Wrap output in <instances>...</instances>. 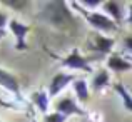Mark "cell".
Segmentation results:
<instances>
[{"label":"cell","mask_w":132,"mask_h":122,"mask_svg":"<svg viewBox=\"0 0 132 122\" xmlns=\"http://www.w3.org/2000/svg\"><path fill=\"white\" fill-rule=\"evenodd\" d=\"M40 17H42L44 20H47L48 23L57 25V27L65 25V23H69L70 20H74L65 2H50V3H47L45 9L42 10V13H40Z\"/></svg>","instance_id":"obj_1"},{"label":"cell","mask_w":132,"mask_h":122,"mask_svg":"<svg viewBox=\"0 0 132 122\" xmlns=\"http://www.w3.org/2000/svg\"><path fill=\"white\" fill-rule=\"evenodd\" d=\"M72 5L84 13V17L89 22V25H92L95 30H100V32H114V30H117V23L114 22L110 17L104 15V13H97V12H85L80 7H77L75 2H72Z\"/></svg>","instance_id":"obj_2"},{"label":"cell","mask_w":132,"mask_h":122,"mask_svg":"<svg viewBox=\"0 0 132 122\" xmlns=\"http://www.w3.org/2000/svg\"><path fill=\"white\" fill-rule=\"evenodd\" d=\"M9 27H10V32L15 37V48L20 50V52L27 50V48H29V45H27V35H29V32H30V27L25 25V23H22L17 19L10 20Z\"/></svg>","instance_id":"obj_3"},{"label":"cell","mask_w":132,"mask_h":122,"mask_svg":"<svg viewBox=\"0 0 132 122\" xmlns=\"http://www.w3.org/2000/svg\"><path fill=\"white\" fill-rule=\"evenodd\" d=\"M62 67H69L74 69V70H84V72H92V67H90V60L85 57H82L80 52H79L77 47H74V50L67 55L65 59H62L60 62Z\"/></svg>","instance_id":"obj_4"},{"label":"cell","mask_w":132,"mask_h":122,"mask_svg":"<svg viewBox=\"0 0 132 122\" xmlns=\"http://www.w3.org/2000/svg\"><path fill=\"white\" fill-rule=\"evenodd\" d=\"M55 112H60L64 116H87V110L82 109L77 104L74 97H62L57 104H55Z\"/></svg>","instance_id":"obj_5"},{"label":"cell","mask_w":132,"mask_h":122,"mask_svg":"<svg viewBox=\"0 0 132 122\" xmlns=\"http://www.w3.org/2000/svg\"><path fill=\"white\" fill-rule=\"evenodd\" d=\"M75 80H77V79H75L74 74H64V72L55 74L54 79L50 80V85H48V95H50V97L59 95V94H60L62 90L69 85V84L75 82Z\"/></svg>","instance_id":"obj_6"},{"label":"cell","mask_w":132,"mask_h":122,"mask_svg":"<svg viewBox=\"0 0 132 122\" xmlns=\"http://www.w3.org/2000/svg\"><path fill=\"white\" fill-rule=\"evenodd\" d=\"M0 87H3L5 90L12 92L13 95H17L19 99H22L19 80L15 79V75H12L10 72H7L5 69H2V67H0Z\"/></svg>","instance_id":"obj_7"},{"label":"cell","mask_w":132,"mask_h":122,"mask_svg":"<svg viewBox=\"0 0 132 122\" xmlns=\"http://www.w3.org/2000/svg\"><path fill=\"white\" fill-rule=\"evenodd\" d=\"M107 67L114 72H126L132 69V62L127 60V59L120 57V55H110L107 59Z\"/></svg>","instance_id":"obj_8"},{"label":"cell","mask_w":132,"mask_h":122,"mask_svg":"<svg viewBox=\"0 0 132 122\" xmlns=\"http://www.w3.org/2000/svg\"><path fill=\"white\" fill-rule=\"evenodd\" d=\"M114 44H116V40L114 39H109V37H104L100 35V34H95V39H94V50L100 52V54H109L110 50H112Z\"/></svg>","instance_id":"obj_9"},{"label":"cell","mask_w":132,"mask_h":122,"mask_svg":"<svg viewBox=\"0 0 132 122\" xmlns=\"http://www.w3.org/2000/svg\"><path fill=\"white\" fill-rule=\"evenodd\" d=\"M102 9L109 13V17L116 23L122 20V3L114 2V0H110V2H102Z\"/></svg>","instance_id":"obj_10"},{"label":"cell","mask_w":132,"mask_h":122,"mask_svg":"<svg viewBox=\"0 0 132 122\" xmlns=\"http://www.w3.org/2000/svg\"><path fill=\"white\" fill-rule=\"evenodd\" d=\"M114 89H116V92L119 94L120 99H122L124 109H126L127 112H132V95H130L129 90H127V87L122 85L120 82H116V84H114Z\"/></svg>","instance_id":"obj_11"},{"label":"cell","mask_w":132,"mask_h":122,"mask_svg":"<svg viewBox=\"0 0 132 122\" xmlns=\"http://www.w3.org/2000/svg\"><path fill=\"white\" fill-rule=\"evenodd\" d=\"M48 97L50 95L45 90H39V92H35L32 95V102L35 104V107L42 114H47V110H48Z\"/></svg>","instance_id":"obj_12"},{"label":"cell","mask_w":132,"mask_h":122,"mask_svg":"<svg viewBox=\"0 0 132 122\" xmlns=\"http://www.w3.org/2000/svg\"><path fill=\"white\" fill-rule=\"evenodd\" d=\"M72 87H74V90H75L77 99L80 100V102H87V100H89V87H87V82H85L84 79H77V80L72 84Z\"/></svg>","instance_id":"obj_13"},{"label":"cell","mask_w":132,"mask_h":122,"mask_svg":"<svg viewBox=\"0 0 132 122\" xmlns=\"http://www.w3.org/2000/svg\"><path fill=\"white\" fill-rule=\"evenodd\" d=\"M109 85V72L107 70H99L95 74V77H94V80H92V89L94 90H102L104 87H107Z\"/></svg>","instance_id":"obj_14"},{"label":"cell","mask_w":132,"mask_h":122,"mask_svg":"<svg viewBox=\"0 0 132 122\" xmlns=\"http://www.w3.org/2000/svg\"><path fill=\"white\" fill-rule=\"evenodd\" d=\"M67 119L69 117L60 112H52V114H45L44 116V122H65Z\"/></svg>","instance_id":"obj_15"},{"label":"cell","mask_w":132,"mask_h":122,"mask_svg":"<svg viewBox=\"0 0 132 122\" xmlns=\"http://www.w3.org/2000/svg\"><path fill=\"white\" fill-rule=\"evenodd\" d=\"M3 5H9L13 10H23V7H29V2H15V0H3Z\"/></svg>","instance_id":"obj_16"},{"label":"cell","mask_w":132,"mask_h":122,"mask_svg":"<svg viewBox=\"0 0 132 122\" xmlns=\"http://www.w3.org/2000/svg\"><path fill=\"white\" fill-rule=\"evenodd\" d=\"M7 20H9L7 13L0 12V29H5V25H7V23H10V22H7Z\"/></svg>","instance_id":"obj_17"},{"label":"cell","mask_w":132,"mask_h":122,"mask_svg":"<svg viewBox=\"0 0 132 122\" xmlns=\"http://www.w3.org/2000/svg\"><path fill=\"white\" fill-rule=\"evenodd\" d=\"M99 0H82V5H89L90 9H92V7H97L99 5Z\"/></svg>","instance_id":"obj_18"},{"label":"cell","mask_w":132,"mask_h":122,"mask_svg":"<svg viewBox=\"0 0 132 122\" xmlns=\"http://www.w3.org/2000/svg\"><path fill=\"white\" fill-rule=\"evenodd\" d=\"M124 47L132 52V37H126V39H124Z\"/></svg>","instance_id":"obj_19"},{"label":"cell","mask_w":132,"mask_h":122,"mask_svg":"<svg viewBox=\"0 0 132 122\" xmlns=\"http://www.w3.org/2000/svg\"><path fill=\"white\" fill-rule=\"evenodd\" d=\"M127 23H132V3L129 5V17H127Z\"/></svg>","instance_id":"obj_20"},{"label":"cell","mask_w":132,"mask_h":122,"mask_svg":"<svg viewBox=\"0 0 132 122\" xmlns=\"http://www.w3.org/2000/svg\"><path fill=\"white\" fill-rule=\"evenodd\" d=\"M7 35V32H5V29H0V40L3 39V37Z\"/></svg>","instance_id":"obj_21"},{"label":"cell","mask_w":132,"mask_h":122,"mask_svg":"<svg viewBox=\"0 0 132 122\" xmlns=\"http://www.w3.org/2000/svg\"><path fill=\"white\" fill-rule=\"evenodd\" d=\"M126 59H127V60H130V62H132V57H126Z\"/></svg>","instance_id":"obj_22"},{"label":"cell","mask_w":132,"mask_h":122,"mask_svg":"<svg viewBox=\"0 0 132 122\" xmlns=\"http://www.w3.org/2000/svg\"><path fill=\"white\" fill-rule=\"evenodd\" d=\"M32 122H39V120H35V119H32Z\"/></svg>","instance_id":"obj_23"},{"label":"cell","mask_w":132,"mask_h":122,"mask_svg":"<svg viewBox=\"0 0 132 122\" xmlns=\"http://www.w3.org/2000/svg\"><path fill=\"white\" fill-rule=\"evenodd\" d=\"M0 122H2V120H0Z\"/></svg>","instance_id":"obj_24"}]
</instances>
